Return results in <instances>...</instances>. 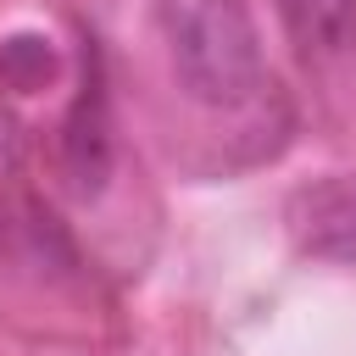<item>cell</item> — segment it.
Segmentation results:
<instances>
[{
  "label": "cell",
  "instance_id": "cell-4",
  "mask_svg": "<svg viewBox=\"0 0 356 356\" xmlns=\"http://www.w3.org/2000/svg\"><path fill=\"white\" fill-rule=\"evenodd\" d=\"M273 6L306 56H339L356 44V0H273Z\"/></svg>",
  "mask_w": 356,
  "mask_h": 356
},
{
  "label": "cell",
  "instance_id": "cell-1",
  "mask_svg": "<svg viewBox=\"0 0 356 356\" xmlns=\"http://www.w3.org/2000/svg\"><path fill=\"white\" fill-rule=\"evenodd\" d=\"M178 83L217 111H239L267 89L261 39L245 0H156Z\"/></svg>",
  "mask_w": 356,
  "mask_h": 356
},
{
  "label": "cell",
  "instance_id": "cell-3",
  "mask_svg": "<svg viewBox=\"0 0 356 356\" xmlns=\"http://www.w3.org/2000/svg\"><path fill=\"white\" fill-rule=\"evenodd\" d=\"M61 172L78 195H95L111 172V111H106V78H100L95 39L83 50V83L72 95V111L61 122Z\"/></svg>",
  "mask_w": 356,
  "mask_h": 356
},
{
  "label": "cell",
  "instance_id": "cell-2",
  "mask_svg": "<svg viewBox=\"0 0 356 356\" xmlns=\"http://www.w3.org/2000/svg\"><path fill=\"white\" fill-rule=\"evenodd\" d=\"M284 222L306 256L356 261V167L300 184L284 206Z\"/></svg>",
  "mask_w": 356,
  "mask_h": 356
}]
</instances>
